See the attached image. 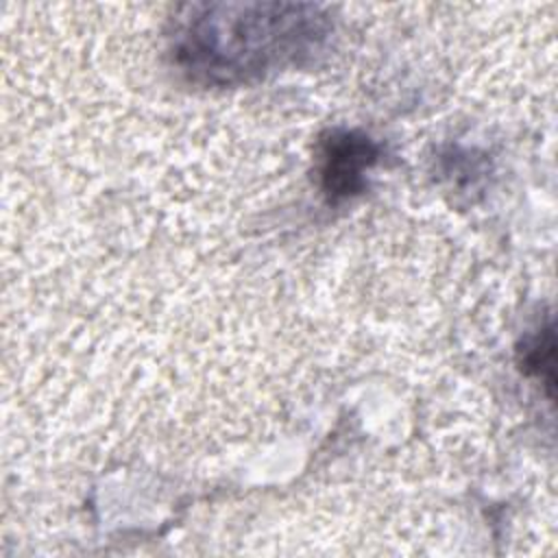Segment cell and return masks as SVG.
<instances>
[{"label": "cell", "instance_id": "7a4b0ae2", "mask_svg": "<svg viewBox=\"0 0 558 558\" xmlns=\"http://www.w3.org/2000/svg\"><path fill=\"white\" fill-rule=\"evenodd\" d=\"M379 157L377 144L357 131H333L320 148V185L329 201L357 194L364 187V172Z\"/></svg>", "mask_w": 558, "mask_h": 558}, {"label": "cell", "instance_id": "6da1fadb", "mask_svg": "<svg viewBox=\"0 0 558 558\" xmlns=\"http://www.w3.org/2000/svg\"><path fill=\"white\" fill-rule=\"evenodd\" d=\"M323 37V15L310 4H198L174 39L179 65L216 85L264 76L294 61Z\"/></svg>", "mask_w": 558, "mask_h": 558}, {"label": "cell", "instance_id": "3957f363", "mask_svg": "<svg viewBox=\"0 0 558 558\" xmlns=\"http://www.w3.org/2000/svg\"><path fill=\"white\" fill-rule=\"evenodd\" d=\"M521 364H523L525 373H536L538 377H543V368H547V373H551V364H554V329H551V325L547 329H543L538 336H534L530 342H525Z\"/></svg>", "mask_w": 558, "mask_h": 558}]
</instances>
